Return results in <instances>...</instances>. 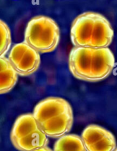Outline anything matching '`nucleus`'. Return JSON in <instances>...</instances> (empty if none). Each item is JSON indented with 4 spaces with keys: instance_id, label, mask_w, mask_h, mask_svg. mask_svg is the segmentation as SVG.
Returning a JSON list of instances; mask_svg holds the SVG:
<instances>
[{
    "instance_id": "obj_2",
    "label": "nucleus",
    "mask_w": 117,
    "mask_h": 151,
    "mask_svg": "<svg viewBox=\"0 0 117 151\" xmlns=\"http://www.w3.org/2000/svg\"><path fill=\"white\" fill-rule=\"evenodd\" d=\"M70 34L75 47L107 48L113 40V29L104 16L95 12H85L75 19Z\"/></svg>"
},
{
    "instance_id": "obj_4",
    "label": "nucleus",
    "mask_w": 117,
    "mask_h": 151,
    "mask_svg": "<svg viewBox=\"0 0 117 151\" xmlns=\"http://www.w3.org/2000/svg\"><path fill=\"white\" fill-rule=\"evenodd\" d=\"M60 39V30L57 23L47 16L32 18L27 25L24 42L40 53L52 52Z\"/></svg>"
},
{
    "instance_id": "obj_1",
    "label": "nucleus",
    "mask_w": 117,
    "mask_h": 151,
    "mask_svg": "<svg viewBox=\"0 0 117 151\" xmlns=\"http://www.w3.org/2000/svg\"><path fill=\"white\" fill-rule=\"evenodd\" d=\"M114 65V56L108 47H74L69 54V66L72 75L88 82H97L108 77Z\"/></svg>"
},
{
    "instance_id": "obj_8",
    "label": "nucleus",
    "mask_w": 117,
    "mask_h": 151,
    "mask_svg": "<svg viewBox=\"0 0 117 151\" xmlns=\"http://www.w3.org/2000/svg\"><path fill=\"white\" fill-rule=\"evenodd\" d=\"M18 81V74L8 58L0 56V94L10 91Z\"/></svg>"
},
{
    "instance_id": "obj_10",
    "label": "nucleus",
    "mask_w": 117,
    "mask_h": 151,
    "mask_svg": "<svg viewBox=\"0 0 117 151\" xmlns=\"http://www.w3.org/2000/svg\"><path fill=\"white\" fill-rule=\"evenodd\" d=\"M11 44V35L10 28L5 22L0 19V56H3Z\"/></svg>"
},
{
    "instance_id": "obj_11",
    "label": "nucleus",
    "mask_w": 117,
    "mask_h": 151,
    "mask_svg": "<svg viewBox=\"0 0 117 151\" xmlns=\"http://www.w3.org/2000/svg\"><path fill=\"white\" fill-rule=\"evenodd\" d=\"M33 151H52L50 148L47 147H41V148H38L36 149V150H33Z\"/></svg>"
},
{
    "instance_id": "obj_7",
    "label": "nucleus",
    "mask_w": 117,
    "mask_h": 151,
    "mask_svg": "<svg viewBox=\"0 0 117 151\" xmlns=\"http://www.w3.org/2000/svg\"><path fill=\"white\" fill-rule=\"evenodd\" d=\"M81 139L87 151H114L116 147L113 134L97 125L87 126Z\"/></svg>"
},
{
    "instance_id": "obj_5",
    "label": "nucleus",
    "mask_w": 117,
    "mask_h": 151,
    "mask_svg": "<svg viewBox=\"0 0 117 151\" xmlns=\"http://www.w3.org/2000/svg\"><path fill=\"white\" fill-rule=\"evenodd\" d=\"M10 139L20 151H33L47 147L48 139L38 126L32 114L21 115L12 128Z\"/></svg>"
},
{
    "instance_id": "obj_12",
    "label": "nucleus",
    "mask_w": 117,
    "mask_h": 151,
    "mask_svg": "<svg viewBox=\"0 0 117 151\" xmlns=\"http://www.w3.org/2000/svg\"><path fill=\"white\" fill-rule=\"evenodd\" d=\"M114 151H117V148H116V149H115V150H114Z\"/></svg>"
},
{
    "instance_id": "obj_3",
    "label": "nucleus",
    "mask_w": 117,
    "mask_h": 151,
    "mask_svg": "<svg viewBox=\"0 0 117 151\" xmlns=\"http://www.w3.org/2000/svg\"><path fill=\"white\" fill-rule=\"evenodd\" d=\"M32 114L47 137H63L73 124L72 107L69 102L60 97H48L40 101Z\"/></svg>"
},
{
    "instance_id": "obj_6",
    "label": "nucleus",
    "mask_w": 117,
    "mask_h": 151,
    "mask_svg": "<svg viewBox=\"0 0 117 151\" xmlns=\"http://www.w3.org/2000/svg\"><path fill=\"white\" fill-rule=\"evenodd\" d=\"M8 60L18 75L22 76L32 75L41 63L39 52L25 42L16 44L12 47Z\"/></svg>"
},
{
    "instance_id": "obj_9",
    "label": "nucleus",
    "mask_w": 117,
    "mask_h": 151,
    "mask_svg": "<svg viewBox=\"0 0 117 151\" xmlns=\"http://www.w3.org/2000/svg\"><path fill=\"white\" fill-rule=\"evenodd\" d=\"M54 151H87L81 137L78 135H64L57 140Z\"/></svg>"
}]
</instances>
